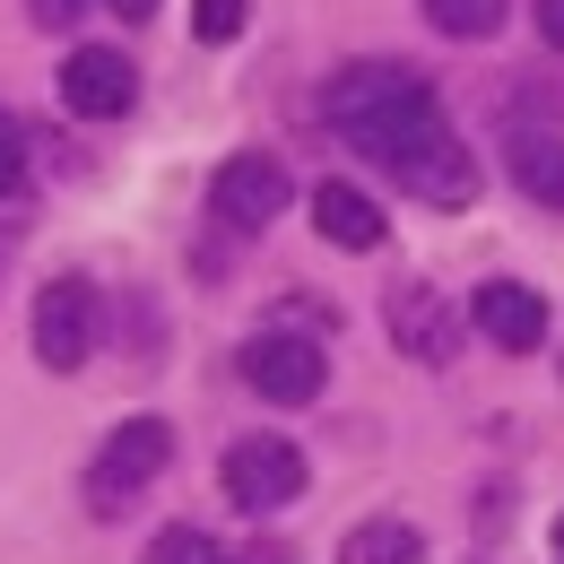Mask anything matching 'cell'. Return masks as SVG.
I'll return each mask as SVG.
<instances>
[{
	"label": "cell",
	"instance_id": "obj_11",
	"mask_svg": "<svg viewBox=\"0 0 564 564\" xmlns=\"http://www.w3.org/2000/svg\"><path fill=\"white\" fill-rule=\"evenodd\" d=\"M313 226H322V243H339V252H382V209H373L356 183H322V192H313Z\"/></svg>",
	"mask_w": 564,
	"mask_h": 564
},
{
	"label": "cell",
	"instance_id": "obj_15",
	"mask_svg": "<svg viewBox=\"0 0 564 564\" xmlns=\"http://www.w3.org/2000/svg\"><path fill=\"white\" fill-rule=\"evenodd\" d=\"M148 564H226V547H217L209 530H156Z\"/></svg>",
	"mask_w": 564,
	"mask_h": 564
},
{
	"label": "cell",
	"instance_id": "obj_14",
	"mask_svg": "<svg viewBox=\"0 0 564 564\" xmlns=\"http://www.w3.org/2000/svg\"><path fill=\"white\" fill-rule=\"evenodd\" d=\"M425 18L452 35V44H487L503 26V0H425Z\"/></svg>",
	"mask_w": 564,
	"mask_h": 564
},
{
	"label": "cell",
	"instance_id": "obj_7",
	"mask_svg": "<svg viewBox=\"0 0 564 564\" xmlns=\"http://www.w3.org/2000/svg\"><path fill=\"white\" fill-rule=\"evenodd\" d=\"M62 105L87 113V122H122V113L140 105V70H131V53H113V44H78L70 62H62Z\"/></svg>",
	"mask_w": 564,
	"mask_h": 564
},
{
	"label": "cell",
	"instance_id": "obj_6",
	"mask_svg": "<svg viewBox=\"0 0 564 564\" xmlns=\"http://www.w3.org/2000/svg\"><path fill=\"white\" fill-rule=\"evenodd\" d=\"M209 209H217V226H235V235L270 226V217L286 209V165H279V156H261V148L226 156L217 183H209Z\"/></svg>",
	"mask_w": 564,
	"mask_h": 564
},
{
	"label": "cell",
	"instance_id": "obj_10",
	"mask_svg": "<svg viewBox=\"0 0 564 564\" xmlns=\"http://www.w3.org/2000/svg\"><path fill=\"white\" fill-rule=\"evenodd\" d=\"M469 330H478L487 348H503V356H530L547 339V295L521 286V279H487L469 295Z\"/></svg>",
	"mask_w": 564,
	"mask_h": 564
},
{
	"label": "cell",
	"instance_id": "obj_22",
	"mask_svg": "<svg viewBox=\"0 0 564 564\" xmlns=\"http://www.w3.org/2000/svg\"><path fill=\"white\" fill-rule=\"evenodd\" d=\"M547 547H556V564H564V521H556V539H547Z\"/></svg>",
	"mask_w": 564,
	"mask_h": 564
},
{
	"label": "cell",
	"instance_id": "obj_20",
	"mask_svg": "<svg viewBox=\"0 0 564 564\" xmlns=\"http://www.w3.org/2000/svg\"><path fill=\"white\" fill-rule=\"evenodd\" d=\"M113 18H156V0H105Z\"/></svg>",
	"mask_w": 564,
	"mask_h": 564
},
{
	"label": "cell",
	"instance_id": "obj_8",
	"mask_svg": "<svg viewBox=\"0 0 564 564\" xmlns=\"http://www.w3.org/2000/svg\"><path fill=\"white\" fill-rule=\"evenodd\" d=\"M391 339H400V356H417V365H452L460 339H469V313L452 295L409 279V286H391Z\"/></svg>",
	"mask_w": 564,
	"mask_h": 564
},
{
	"label": "cell",
	"instance_id": "obj_2",
	"mask_svg": "<svg viewBox=\"0 0 564 564\" xmlns=\"http://www.w3.org/2000/svg\"><path fill=\"white\" fill-rule=\"evenodd\" d=\"M165 460H174V425L165 417H122L105 443H96V460H87V512H131L156 478H165Z\"/></svg>",
	"mask_w": 564,
	"mask_h": 564
},
{
	"label": "cell",
	"instance_id": "obj_16",
	"mask_svg": "<svg viewBox=\"0 0 564 564\" xmlns=\"http://www.w3.org/2000/svg\"><path fill=\"white\" fill-rule=\"evenodd\" d=\"M26 192V122L0 105V200H18Z\"/></svg>",
	"mask_w": 564,
	"mask_h": 564
},
{
	"label": "cell",
	"instance_id": "obj_12",
	"mask_svg": "<svg viewBox=\"0 0 564 564\" xmlns=\"http://www.w3.org/2000/svg\"><path fill=\"white\" fill-rule=\"evenodd\" d=\"M503 165H512V183H521L539 209H564V140H547V131H521V140L503 148Z\"/></svg>",
	"mask_w": 564,
	"mask_h": 564
},
{
	"label": "cell",
	"instance_id": "obj_13",
	"mask_svg": "<svg viewBox=\"0 0 564 564\" xmlns=\"http://www.w3.org/2000/svg\"><path fill=\"white\" fill-rule=\"evenodd\" d=\"M339 564H425V539L409 521H365V530H348Z\"/></svg>",
	"mask_w": 564,
	"mask_h": 564
},
{
	"label": "cell",
	"instance_id": "obj_23",
	"mask_svg": "<svg viewBox=\"0 0 564 564\" xmlns=\"http://www.w3.org/2000/svg\"><path fill=\"white\" fill-rule=\"evenodd\" d=\"M556 373H564V365H556Z\"/></svg>",
	"mask_w": 564,
	"mask_h": 564
},
{
	"label": "cell",
	"instance_id": "obj_9",
	"mask_svg": "<svg viewBox=\"0 0 564 564\" xmlns=\"http://www.w3.org/2000/svg\"><path fill=\"white\" fill-rule=\"evenodd\" d=\"M391 174H400L417 200H434V209H469V200H478V165H469V148L452 140V122H443V131H425L417 148H400V156H391Z\"/></svg>",
	"mask_w": 564,
	"mask_h": 564
},
{
	"label": "cell",
	"instance_id": "obj_3",
	"mask_svg": "<svg viewBox=\"0 0 564 564\" xmlns=\"http://www.w3.org/2000/svg\"><path fill=\"white\" fill-rule=\"evenodd\" d=\"M243 382L261 391V400H279V409H304V400H322V382H330V356H322V339H304V330H252L243 339Z\"/></svg>",
	"mask_w": 564,
	"mask_h": 564
},
{
	"label": "cell",
	"instance_id": "obj_19",
	"mask_svg": "<svg viewBox=\"0 0 564 564\" xmlns=\"http://www.w3.org/2000/svg\"><path fill=\"white\" fill-rule=\"evenodd\" d=\"M539 35H547V44L564 53V0H539Z\"/></svg>",
	"mask_w": 564,
	"mask_h": 564
},
{
	"label": "cell",
	"instance_id": "obj_17",
	"mask_svg": "<svg viewBox=\"0 0 564 564\" xmlns=\"http://www.w3.org/2000/svg\"><path fill=\"white\" fill-rule=\"evenodd\" d=\"M243 9H252V0H200V9H192V35H200V44H235V35H243Z\"/></svg>",
	"mask_w": 564,
	"mask_h": 564
},
{
	"label": "cell",
	"instance_id": "obj_21",
	"mask_svg": "<svg viewBox=\"0 0 564 564\" xmlns=\"http://www.w3.org/2000/svg\"><path fill=\"white\" fill-rule=\"evenodd\" d=\"M243 564H286V556H279V547H252V556H243Z\"/></svg>",
	"mask_w": 564,
	"mask_h": 564
},
{
	"label": "cell",
	"instance_id": "obj_18",
	"mask_svg": "<svg viewBox=\"0 0 564 564\" xmlns=\"http://www.w3.org/2000/svg\"><path fill=\"white\" fill-rule=\"evenodd\" d=\"M78 9H87V0H35V26L62 35V26H78Z\"/></svg>",
	"mask_w": 564,
	"mask_h": 564
},
{
	"label": "cell",
	"instance_id": "obj_1",
	"mask_svg": "<svg viewBox=\"0 0 564 564\" xmlns=\"http://www.w3.org/2000/svg\"><path fill=\"white\" fill-rule=\"evenodd\" d=\"M322 113H330L339 140H356L365 156H382V165L400 148H417L425 131H443V105H434V87L409 62H348V70L330 78Z\"/></svg>",
	"mask_w": 564,
	"mask_h": 564
},
{
	"label": "cell",
	"instance_id": "obj_5",
	"mask_svg": "<svg viewBox=\"0 0 564 564\" xmlns=\"http://www.w3.org/2000/svg\"><path fill=\"white\" fill-rule=\"evenodd\" d=\"M217 478H226V495L243 503V512H279V503H295L304 495V452L286 443V434H243V443H226V460H217Z\"/></svg>",
	"mask_w": 564,
	"mask_h": 564
},
{
	"label": "cell",
	"instance_id": "obj_4",
	"mask_svg": "<svg viewBox=\"0 0 564 564\" xmlns=\"http://www.w3.org/2000/svg\"><path fill=\"white\" fill-rule=\"evenodd\" d=\"M105 339V295L87 279H53L35 295V356H44V373H78L87 356Z\"/></svg>",
	"mask_w": 564,
	"mask_h": 564
}]
</instances>
